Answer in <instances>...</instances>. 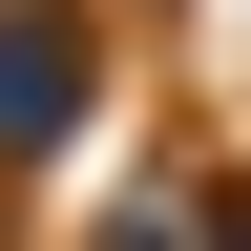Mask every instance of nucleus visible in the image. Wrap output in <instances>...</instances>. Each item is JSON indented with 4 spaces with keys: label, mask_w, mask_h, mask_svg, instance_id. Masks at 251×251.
I'll return each mask as SVG.
<instances>
[{
    "label": "nucleus",
    "mask_w": 251,
    "mask_h": 251,
    "mask_svg": "<svg viewBox=\"0 0 251 251\" xmlns=\"http://www.w3.org/2000/svg\"><path fill=\"white\" fill-rule=\"evenodd\" d=\"M0 126H63V21H0Z\"/></svg>",
    "instance_id": "f257e3e1"
}]
</instances>
